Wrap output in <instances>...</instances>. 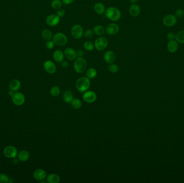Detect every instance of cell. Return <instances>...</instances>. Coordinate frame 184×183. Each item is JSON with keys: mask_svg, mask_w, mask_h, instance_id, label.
Masks as SVG:
<instances>
[{"mask_svg": "<svg viewBox=\"0 0 184 183\" xmlns=\"http://www.w3.org/2000/svg\"><path fill=\"white\" fill-rule=\"evenodd\" d=\"M71 34L75 39H79L84 36V30L82 26L79 24L73 25L71 30Z\"/></svg>", "mask_w": 184, "mask_h": 183, "instance_id": "obj_6", "label": "cell"}, {"mask_svg": "<svg viewBox=\"0 0 184 183\" xmlns=\"http://www.w3.org/2000/svg\"><path fill=\"white\" fill-rule=\"evenodd\" d=\"M96 49L99 51H102L107 47L108 45V41L107 39L103 36H99L94 43Z\"/></svg>", "mask_w": 184, "mask_h": 183, "instance_id": "obj_4", "label": "cell"}, {"mask_svg": "<svg viewBox=\"0 0 184 183\" xmlns=\"http://www.w3.org/2000/svg\"><path fill=\"white\" fill-rule=\"evenodd\" d=\"M33 176L35 179L40 182L45 179L47 176V174L45 170L42 169H38L34 171Z\"/></svg>", "mask_w": 184, "mask_h": 183, "instance_id": "obj_14", "label": "cell"}, {"mask_svg": "<svg viewBox=\"0 0 184 183\" xmlns=\"http://www.w3.org/2000/svg\"><path fill=\"white\" fill-rule=\"evenodd\" d=\"M62 0H52L51 3V6L53 9L58 10L62 8Z\"/></svg>", "mask_w": 184, "mask_h": 183, "instance_id": "obj_29", "label": "cell"}, {"mask_svg": "<svg viewBox=\"0 0 184 183\" xmlns=\"http://www.w3.org/2000/svg\"><path fill=\"white\" fill-rule=\"evenodd\" d=\"M47 182L49 183H59L60 178V177L56 173H51L47 176Z\"/></svg>", "mask_w": 184, "mask_h": 183, "instance_id": "obj_23", "label": "cell"}, {"mask_svg": "<svg viewBox=\"0 0 184 183\" xmlns=\"http://www.w3.org/2000/svg\"><path fill=\"white\" fill-rule=\"evenodd\" d=\"M176 35L173 32H169L167 34V38L169 40L176 39Z\"/></svg>", "mask_w": 184, "mask_h": 183, "instance_id": "obj_39", "label": "cell"}, {"mask_svg": "<svg viewBox=\"0 0 184 183\" xmlns=\"http://www.w3.org/2000/svg\"><path fill=\"white\" fill-rule=\"evenodd\" d=\"M68 66H69V62L67 61H63V62H62V67L64 68H67Z\"/></svg>", "mask_w": 184, "mask_h": 183, "instance_id": "obj_42", "label": "cell"}, {"mask_svg": "<svg viewBox=\"0 0 184 183\" xmlns=\"http://www.w3.org/2000/svg\"><path fill=\"white\" fill-rule=\"evenodd\" d=\"M105 14V17L108 20L113 22L118 21L121 17V13L120 10L116 7H109L106 9Z\"/></svg>", "mask_w": 184, "mask_h": 183, "instance_id": "obj_1", "label": "cell"}, {"mask_svg": "<svg viewBox=\"0 0 184 183\" xmlns=\"http://www.w3.org/2000/svg\"><path fill=\"white\" fill-rule=\"evenodd\" d=\"M46 23L50 26H55L59 24L60 22V17L57 14L50 15L46 17Z\"/></svg>", "mask_w": 184, "mask_h": 183, "instance_id": "obj_12", "label": "cell"}, {"mask_svg": "<svg viewBox=\"0 0 184 183\" xmlns=\"http://www.w3.org/2000/svg\"><path fill=\"white\" fill-rule=\"evenodd\" d=\"M94 10L95 11L96 13H98L100 15H102L105 13V6L101 2H98L96 3L94 6Z\"/></svg>", "mask_w": 184, "mask_h": 183, "instance_id": "obj_20", "label": "cell"}, {"mask_svg": "<svg viewBox=\"0 0 184 183\" xmlns=\"http://www.w3.org/2000/svg\"><path fill=\"white\" fill-rule=\"evenodd\" d=\"M56 14L60 18L63 17L65 15V11L63 9L60 8V9L57 10V12H56Z\"/></svg>", "mask_w": 184, "mask_h": 183, "instance_id": "obj_38", "label": "cell"}, {"mask_svg": "<svg viewBox=\"0 0 184 183\" xmlns=\"http://www.w3.org/2000/svg\"><path fill=\"white\" fill-rule=\"evenodd\" d=\"M176 40L178 43L184 44V30L180 31L176 34Z\"/></svg>", "mask_w": 184, "mask_h": 183, "instance_id": "obj_30", "label": "cell"}, {"mask_svg": "<svg viewBox=\"0 0 184 183\" xmlns=\"http://www.w3.org/2000/svg\"><path fill=\"white\" fill-rule=\"evenodd\" d=\"M63 100L66 103H71L73 99L72 92L70 90H66L63 94Z\"/></svg>", "mask_w": 184, "mask_h": 183, "instance_id": "obj_25", "label": "cell"}, {"mask_svg": "<svg viewBox=\"0 0 184 183\" xmlns=\"http://www.w3.org/2000/svg\"><path fill=\"white\" fill-rule=\"evenodd\" d=\"M43 67L45 70L50 74H54L57 70L56 65L51 60H46L43 64Z\"/></svg>", "mask_w": 184, "mask_h": 183, "instance_id": "obj_13", "label": "cell"}, {"mask_svg": "<svg viewBox=\"0 0 184 183\" xmlns=\"http://www.w3.org/2000/svg\"><path fill=\"white\" fill-rule=\"evenodd\" d=\"M62 3L65 5H69L70 4H72L74 1V0H62Z\"/></svg>", "mask_w": 184, "mask_h": 183, "instance_id": "obj_41", "label": "cell"}, {"mask_svg": "<svg viewBox=\"0 0 184 183\" xmlns=\"http://www.w3.org/2000/svg\"><path fill=\"white\" fill-rule=\"evenodd\" d=\"M129 13L132 17L138 16L141 13V8L136 4H132L129 8Z\"/></svg>", "mask_w": 184, "mask_h": 183, "instance_id": "obj_18", "label": "cell"}, {"mask_svg": "<svg viewBox=\"0 0 184 183\" xmlns=\"http://www.w3.org/2000/svg\"><path fill=\"white\" fill-rule=\"evenodd\" d=\"M82 98L87 103H93L96 100L97 95L95 92L86 91L82 95Z\"/></svg>", "mask_w": 184, "mask_h": 183, "instance_id": "obj_10", "label": "cell"}, {"mask_svg": "<svg viewBox=\"0 0 184 183\" xmlns=\"http://www.w3.org/2000/svg\"><path fill=\"white\" fill-rule=\"evenodd\" d=\"M138 1H139V0H130V2H131L132 4H136L138 2Z\"/></svg>", "mask_w": 184, "mask_h": 183, "instance_id": "obj_43", "label": "cell"}, {"mask_svg": "<svg viewBox=\"0 0 184 183\" xmlns=\"http://www.w3.org/2000/svg\"><path fill=\"white\" fill-rule=\"evenodd\" d=\"M13 93H14V92H13V90H10L9 92H8V94L11 96H12L13 95Z\"/></svg>", "mask_w": 184, "mask_h": 183, "instance_id": "obj_44", "label": "cell"}, {"mask_svg": "<svg viewBox=\"0 0 184 183\" xmlns=\"http://www.w3.org/2000/svg\"><path fill=\"white\" fill-rule=\"evenodd\" d=\"M93 31L94 34L98 36H103L105 33V27L102 25H98L94 27Z\"/></svg>", "mask_w": 184, "mask_h": 183, "instance_id": "obj_24", "label": "cell"}, {"mask_svg": "<svg viewBox=\"0 0 184 183\" xmlns=\"http://www.w3.org/2000/svg\"><path fill=\"white\" fill-rule=\"evenodd\" d=\"M11 97L13 104L17 106L22 105L25 102V96L20 92H14L13 95Z\"/></svg>", "mask_w": 184, "mask_h": 183, "instance_id": "obj_7", "label": "cell"}, {"mask_svg": "<svg viewBox=\"0 0 184 183\" xmlns=\"http://www.w3.org/2000/svg\"><path fill=\"white\" fill-rule=\"evenodd\" d=\"M4 154L6 157L9 158H15L18 155L16 148L13 146H8L4 149Z\"/></svg>", "mask_w": 184, "mask_h": 183, "instance_id": "obj_8", "label": "cell"}, {"mask_svg": "<svg viewBox=\"0 0 184 183\" xmlns=\"http://www.w3.org/2000/svg\"><path fill=\"white\" fill-rule=\"evenodd\" d=\"M42 36L45 40L49 41L52 39L53 34L50 30L45 29L43 30V32L42 33Z\"/></svg>", "mask_w": 184, "mask_h": 183, "instance_id": "obj_26", "label": "cell"}, {"mask_svg": "<svg viewBox=\"0 0 184 183\" xmlns=\"http://www.w3.org/2000/svg\"><path fill=\"white\" fill-rule=\"evenodd\" d=\"M76 53L77 57H82L84 55V52L82 49H78L77 51H76Z\"/></svg>", "mask_w": 184, "mask_h": 183, "instance_id": "obj_40", "label": "cell"}, {"mask_svg": "<svg viewBox=\"0 0 184 183\" xmlns=\"http://www.w3.org/2000/svg\"><path fill=\"white\" fill-rule=\"evenodd\" d=\"M60 93V89L58 86H53L50 89V94L52 96L57 97Z\"/></svg>", "mask_w": 184, "mask_h": 183, "instance_id": "obj_32", "label": "cell"}, {"mask_svg": "<svg viewBox=\"0 0 184 183\" xmlns=\"http://www.w3.org/2000/svg\"><path fill=\"white\" fill-rule=\"evenodd\" d=\"M54 45H55V44L52 40H49V41H46L45 46H46L47 49H53L54 48Z\"/></svg>", "mask_w": 184, "mask_h": 183, "instance_id": "obj_36", "label": "cell"}, {"mask_svg": "<svg viewBox=\"0 0 184 183\" xmlns=\"http://www.w3.org/2000/svg\"><path fill=\"white\" fill-rule=\"evenodd\" d=\"M84 49L87 51H92L95 49L94 44L91 41H87L84 44Z\"/></svg>", "mask_w": 184, "mask_h": 183, "instance_id": "obj_31", "label": "cell"}, {"mask_svg": "<svg viewBox=\"0 0 184 183\" xmlns=\"http://www.w3.org/2000/svg\"><path fill=\"white\" fill-rule=\"evenodd\" d=\"M64 53L60 49L56 50L53 53V58L57 63H62L64 59Z\"/></svg>", "mask_w": 184, "mask_h": 183, "instance_id": "obj_17", "label": "cell"}, {"mask_svg": "<svg viewBox=\"0 0 184 183\" xmlns=\"http://www.w3.org/2000/svg\"><path fill=\"white\" fill-rule=\"evenodd\" d=\"M175 16L177 18H181L184 16V11L181 9H178L176 11Z\"/></svg>", "mask_w": 184, "mask_h": 183, "instance_id": "obj_37", "label": "cell"}, {"mask_svg": "<svg viewBox=\"0 0 184 183\" xmlns=\"http://www.w3.org/2000/svg\"><path fill=\"white\" fill-rule=\"evenodd\" d=\"M9 182V177L5 173H0V183H7Z\"/></svg>", "mask_w": 184, "mask_h": 183, "instance_id": "obj_35", "label": "cell"}, {"mask_svg": "<svg viewBox=\"0 0 184 183\" xmlns=\"http://www.w3.org/2000/svg\"><path fill=\"white\" fill-rule=\"evenodd\" d=\"M103 58L105 61L108 64H111L114 63L116 59V55L115 53L112 51H108L105 52L103 56Z\"/></svg>", "mask_w": 184, "mask_h": 183, "instance_id": "obj_16", "label": "cell"}, {"mask_svg": "<svg viewBox=\"0 0 184 183\" xmlns=\"http://www.w3.org/2000/svg\"><path fill=\"white\" fill-rule=\"evenodd\" d=\"M105 32L109 36H114L120 31V27L116 23H110L108 24L105 28Z\"/></svg>", "mask_w": 184, "mask_h": 183, "instance_id": "obj_11", "label": "cell"}, {"mask_svg": "<svg viewBox=\"0 0 184 183\" xmlns=\"http://www.w3.org/2000/svg\"><path fill=\"white\" fill-rule=\"evenodd\" d=\"M17 156L19 160L21 162H26L29 158L30 154L28 151L23 150L18 153Z\"/></svg>", "mask_w": 184, "mask_h": 183, "instance_id": "obj_22", "label": "cell"}, {"mask_svg": "<svg viewBox=\"0 0 184 183\" xmlns=\"http://www.w3.org/2000/svg\"><path fill=\"white\" fill-rule=\"evenodd\" d=\"M163 22L165 26L172 27L176 24L177 22V18L175 15L170 14L165 16L163 18Z\"/></svg>", "mask_w": 184, "mask_h": 183, "instance_id": "obj_9", "label": "cell"}, {"mask_svg": "<svg viewBox=\"0 0 184 183\" xmlns=\"http://www.w3.org/2000/svg\"><path fill=\"white\" fill-rule=\"evenodd\" d=\"M179 47L178 43L176 41V40H170L169 42L168 43L167 45V49L169 52L171 53H174L176 52Z\"/></svg>", "mask_w": 184, "mask_h": 183, "instance_id": "obj_19", "label": "cell"}, {"mask_svg": "<svg viewBox=\"0 0 184 183\" xmlns=\"http://www.w3.org/2000/svg\"><path fill=\"white\" fill-rule=\"evenodd\" d=\"M52 40L53 42L58 46H65L67 43V37L66 35L62 32L56 33L53 37Z\"/></svg>", "mask_w": 184, "mask_h": 183, "instance_id": "obj_5", "label": "cell"}, {"mask_svg": "<svg viewBox=\"0 0 184 183\" xmlns=\"http://www.w3.org/2000/svg\"><path fill=\"white\" fill-rule=\"evenodd\" d=\"M76 85L79 92H86L91 86L90 80L87 77H81L77 80Z\"/></svg>", "mask_w": 184, "mask_h": 183, "instance_id": "obj_2", "label": "cell"}, {"mask_svg": "<svg viewBox=\"0 0 184 183\" xmlns=\"http://www.w3.org/2000/svg\"><path fill=\"white\" fill-rule=\"evenodd\" d=\"M64 53V56L66 57V59L70 61H73L77 58L76 51L71 47L66 48V49H65Z\"/></svg>", "mask_w": 184, "mask_h": 183, "instance_id": "obj_15", "label": "cell"}, {"mask_svg": "<svg viewBox=\"0 0 184 183\" xmlns=\"http://www.w3.org/2000/svg\"><path fill=\"white\" fill-rule=\"evenodd\" d=\"M71 104L72 107L74 109H79L82 106V102L78 98L73 99Z\"/></svg>", "mask_w": 184, "mask_h": 183, "instance_id": "obj_28", "label": "cell"}, {"mask_svg": "<svg viewBox=\"0 0 184 183\" xmlns=\"http://www.w3.org/2000/svg\"><path fill=\"white\" fill-rule=\"evenodd\" d=\"M87 67V62L82 57H77L74 62L73 68L77 73L81 74L85 71Z\"/></svg>", "mask_w": 184, "mask_h": 183, "instance_id": "obj_3", "label": "cell"}, {"mask_svg": "<svg viewBox=\"0 0 184 183\" xmlns=\"http://www.w3.org/2000/svg\"><path fill=\"white\" fill-rule=\"evenodd\" d=\"M21 87V83L18 80L15 79L12 80L9 83V88L10 90H13V92H17Z\"/></svg>", "mask_w": 184, "mask_h": 183, "instance_id": "obj_21", "label": "cell"}, {"mask_svg": "<svg viewBox=\"0 0 184 183\" xmlns=\"http://www.w3.org/2000/svg\"><path fill=\"white\" fill-rule=\"evenodd\" d=\"M108 69L112 73L115 74V73H116L118 72L119 68H118V65L113 63L110 64V65H109Z\"/></svg>", "mask_w": 184, "mask_h": 183, "instance_id": "obj_33", "label": "cell"}, {"mask_svg": "<svg viewBox=\"0 0 184 183\" xmlns=\"http://www.w3.org/2000/svg\"><path fill=\"white\" fill-rule=\"evenodd\" d=\"M94 32L91 29L87 30L84 32V36L86 38H87V39H90L92 38L94 36Z\"/></svg>", "mask_w": 184, "mask_h": 183, "instance_id": "obj_34", "label": "cell"}, {"mask_svg": "<svg viewBox=\"0 0 184 183\" xmlns=\"http://www.w3.org/2000/svg\"><path fill=\"white\" fill-rule=\"evenodd\" d=\"M97 71L96 69L94 68H90L88 69L86 72V76L89 79H93L96 77L97 76Z\"/></svg>", "mask_w": 184, "mask_h": 183, "instance_id": "obj_27", "label": "cell"}]
</instances>
